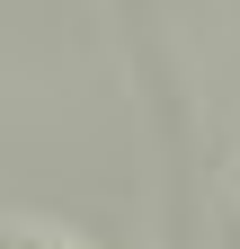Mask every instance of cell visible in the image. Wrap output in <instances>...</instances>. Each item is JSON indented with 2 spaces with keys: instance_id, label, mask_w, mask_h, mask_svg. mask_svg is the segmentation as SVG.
Returning a JSON list of instances; mask_svg holds the SVG:
<instances>
[{
  "instance_id": "1",
  "label": "cell",
  "mask_w": 240,
  "mask_h": 249,
  "mask_svg": "<svg viewBox=\"0 0 240 249\" xmlns=\"http://www.w3.org/2000/svg\"><path fill=\"white\" fill-rule=\"evenodd\" d=\"M0 249H53V240H18V231H0Z\"/></svg>"
}]
</instances>
